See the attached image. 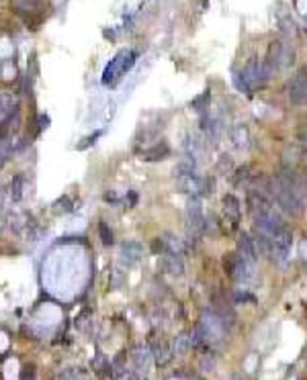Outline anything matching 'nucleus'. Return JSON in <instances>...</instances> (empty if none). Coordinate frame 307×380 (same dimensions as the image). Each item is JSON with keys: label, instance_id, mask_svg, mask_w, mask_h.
<instances>
[{"label": "nucleus", "instance_id": "f257e3e1", "mask_svg": "<svg viewBox=\"0 0 307 380\" xmlns=\"http://www.w3.org/2000/svg\"><path fill=\"white\" fill-rule=\"evenodd\" d=\"M135 57H137V53H135L133 49H121V51L106 63V67H104V72H102V84H104V86H113L115 82H119L121 76L135 63Z\"/></svg>", "mask_w": 307, "mask_h": 380}, {"label": "nucleus", "instance_id": "f03ea898", "mask_svg": "<svg viewBox=\"0 0 307 380\" xmlns=\"http://www.w3.org/2000/svg\"><path fill=\"white\" fill-rule=\"evenodd\" d=\"M139 255H141V245L137 241H125L121 245V259H123V264H127V266L137 264Z\"/></svg>", "mask_w": 307, "mask_h": 380}, {"label": "nucleus", "instance_id": "7ed1b4c3", "mask_svg": "<svg viewBox=\"0 0 307 380\" xmlns=\"http://www.w3.org/2000/svg\"><path fill=\"white\" fill-rule=\"evenodd\" d=\"M16 106H18L16 96H12L10 92H0V123L10 118L12 112H16Z\"/></svg>", "mask_w": 307, "mask_h": 380}, {"label": "nucleus", "instance_id": "20e7f679", "mask_svg": "<svg viewBox=\"0 0 307 380\" xmlns=\"http://www.w3.org/2000/svg\"><path fill=\"white\" fill-rule=\"evenodd\" d=\"M12 4L18 14H35V12H41L43 8L41 0H12Z\"/></svg>", "mask_w": 307, "mask_h": 380}, {"label": "nucleus", "instance_id": "39448f33", "mask_svg": "<svg viewBox=\"0 0 307 380\" xmlns=\"http://www.w3.org/2000/svg\"><path fill=\"white\" fill-rule=\"evenodd\" d=\"M25 178L23 176H16L12 182H10V198L12 200H18V198H23V194H25Z\"/></svg>", "mask_w": 307, "mask_h": 380}, {"label": "nucleus", "instance_id": "423d86ee", "mask_svg": "<svg viewBox=\"0 0 307 380\" xmlns=\"http://www.w3.org/2000/svg\"><path fill=\"white\" fill-rule=\"evenodd\" d=\"M231 139H233L235 145H246V141H248V129L244 125H237L231 131Z\"/></svg>", "mask_w": 307, "mask_h": 380}, {"label": "nucleus", "instance_id": "0eeeda50", "mask_svg": "<svg viewBox=\"0 0 307 380\" xmlns=\"http://www.w3.org/2000/svg\"><path fill=\"white\" fill-rule=\"evenodd\" d=\"M8 155H10V143L6 139H0V165L8 159Z\"/></svg>", "mask_w": 307, "mask_h": 380}, {"label": "nucleus", "instance_id": "6e6552de", "mask_svg": "<svg viewBox=\"0 0 307 380\" xmlns=\"http://www.w3.org/2000/svg\"><path fill=\"white\" fill-rule=\"evenodd\" d=\"M100 233H102V241L104 243H111L113 241V233L106 231V225H100Z\"/></svg>", "mask_w": 307, "mask_h": 380}, {"label": "nucleus", "instance_id": "1a4fd4ad", "mask_svg": "<svg viewBox=\"0 0 307 380\" xmlns=\"http://www.w3.org/2000/svg\"><path fill=\"white\" fill-rule=\"evenodd\" d=\"M57 380H74V378H72V374H61V376H57Z\"/></svg>", "mask_w": 307, "mask_h": 380}]
</instances>
